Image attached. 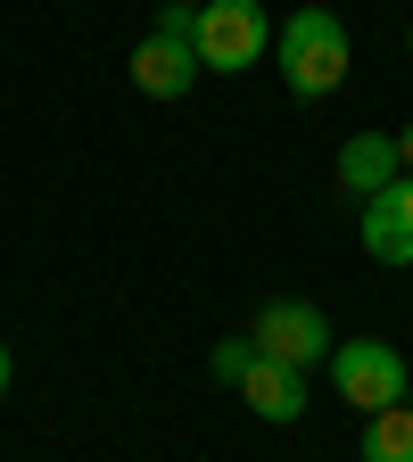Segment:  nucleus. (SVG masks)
Returning <instances> with one entry per match:
<instances>
[{
  "instance_id": "4",
  "label": "nucleus",
  "mask_w": 413,
  "mask_h": 462,
  "mask_svg": "<svg viewBox=\"0 0 413 462\" xmlns=\"http://www.w3.org/2000/svg\"><path fill=\"white\" fill-rule=\"evenodd\" d=\"M405 356L389 338H347V346H331V388L356 404V413H389V404H405Z\"/></svg>"
},
{
  "instance_id": "14",
  "label": "nucleus",
  "mask_w": 413,
  "mask_h": 462,
  "mask_svg": "<svg viewBox=\"0 0 413 462\" xmlns=\"http://www.w3.org/2000/svg\"><path fill=\"white\" fill-rule=\"evenodd\" d=\"M405 50H413V33H405Z\"/></svg>"
},
{
  "instance_id": "6",
  "label": "nucleus",
  "mask_w": 413,
  "mask_h": 462,
  "mask_svg": "<svg viewBox=\"0 0 413 462\" xmlns=\"http://www.w3.org/2000/svg\"><path fill=\"white\" fill-rule=\"evenodd\" d=\"M364 256H380V264H413V173H397L389 190L364 199Z\"/></svg>"
},
{
  "instance_id": "12",
  "label": "nucleus",
  "mask_w": 413,
  "mask_h": 462,
  "mask_svg": "<svg viewBox=\"0 0 413 462\" xmlns=\"http://www.w3.org/2000/svg\"><path fill=\"white\" fill-rule=\"evenodd\" d=\"M397 157H405V173H413V125H405V133H397Z\"/></svg>"
},
{
  "instance_id": "7",
  "label": "nucleus",
  "mask_w": 413,
  "mask_h": 462,
  "mask_svg": "<svg viewBox=\"0 0 413 462\" xmlns=\"http://www.w3.org/2000/svg\"><path fill=\"white\" fill-rule=\"evenodd\" d=\"M240 396H249L257 421H298V413H306V372L281 364V356H257V364L240 372Z\"/></svg>"
},
{
  "instance_id": "9",
  "label": "nucleus",
  "mask_w": 413,
  "mask_h": 462,
  "mask_svg": "<svg viewBox=\"0 0 413 462\" xmlns=\"http://www.w3.org/2000/svg\"><path fill=\"white\" fill-rule=\"evenodd\" d=\"M364 462H413V404L364 413Z\"/></svg>"
},
{
  "instance_id": "5",
  "label": "nucleus",
  "mask_w": 413,
  "mask_h": 462,
  "mask_svg": "<svg viewBox=\"0 0 413 462\" xmlns=\"http://www.w3.org/2000/svg\"><path fill=\"white\" fill-rule=\"evenodd\" d=\"M249 338H257V356H281V364H331V322H323V306H306V298H273L257 322H249Z\"/></svg>"
},
{
  "instance_id": "11",
  "label": "nucleus",
  "mask_w": 413,
  "mask_h": 462,
  "mask_svg": "<svg viewBox=\"0 0 413 462\" xmlns=\"http://www.w3.org/2000/svg\"><path fill=\"white\" fill-rule=\"evenodd\" d=\"M9 380H17V356H9V338H0V396H9Z\"/></svg>"
},
{
  "instance_id": "13",
  "label": "nucleus",
  "mask_w": 413,
  "mask_h": 462,
  "mask_svg": "<svg viewBox=\"0 0 413 462\" xmlns=\"http://www.w3.org/2000/svg\"><path fill=\"white\" fill-rule=\"evenodd\" d=\"M405 404H413V380H405Z\"/></svg>"
},
{
  "instance_id": "10",
  "label": "nucleus",
  "mask_w": 413,
  "mask_h": 462,
  "mask_svg": "<svg viewBox=\"0 0 413 462\" xmlns=\"http://www.w3.org/2000/svg\"><path fill=\"white\" fill-rule=\"evenodd\" d=\"M257 364V338H215V356H207V372L215 380H231V388H240V372Z\"/></svg>"
},
{
  "instance_id": "3",
  "label": "nucleus",
  "mask_w": 413,
  "mask_h": 462,
  "mask_svg": "<svg viewBox=\"0 0 413 462\" xmlns=\"http://www.w3.org/2000/svg\"><path fill=\"white\" fill-rule=\"evenodd\" d=\"M265 50H273L265 0H199V67H215V75H249Z\"/></svg>"
},
{
  "instance_id": "2",
  "label": "nucleus",
  "mask_w": 413,
  "mask_h": 462,
  "mask_svg": "<svg viewBox=\"0 0 413 462\" xmlns=\"http://www.w3.org/2000/svg\"><path fill=\"white\" fill-rule=\"evenodd\" d=\"M281 83L298 99H331L347 83V25L331 9H289V25H281Z\"/></svg>"
},
{
  "instance_id": "1",
  "label": "nucleus",
  "mask_w": 413,
  "mask_h": 462,
  "mask_svg": "<svg viewBox=\"0 0 413 462\" xmlns=\"http://www.w3.org/2000/svg\"><path fill=\"white\" fill-rule=\"evenodd\" d=\"M199 75H207V67H199V9H191V0H165L157 25H149L141 50H133V91H141V99H183Z\"/></svg>"
},
{
  "instance_id": "8",
  "label": "nucleus",
  "mask_w": 413,
  "mask_h": 462,
  "mask_svg": "<svg viewBox=\"0 0 413 462\" xmlns=\"http://www.w3.org/2000/svg\"><path fill=\"white\" fill-rule=\"evenodd\" d=\"M405 173V157H397V133H356L339 149V190L347 199H372V190H389Z\"/></svg>"
}]
</instances>
